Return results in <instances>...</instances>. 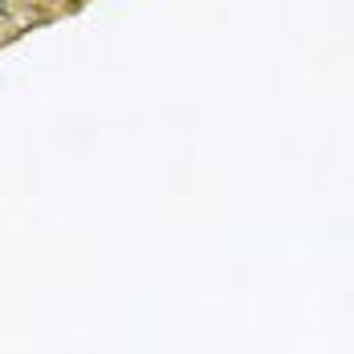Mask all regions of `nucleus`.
I'll use <instances>...</instances> for the list:
<instances>
[{"mask_svg":"<svg viewBox=\"0 0 354 354\" xmlns=\"http://www.w3.org/2000/svg\"><path fill=\"white\" fill-rule=\"evenodd\" d=\"M0 12H4V0H0Z\"/></svg>","mask_w":354,"mask_h":354,"instance_id":"nucleus-1","label":"nucleus"}]
</instances>
